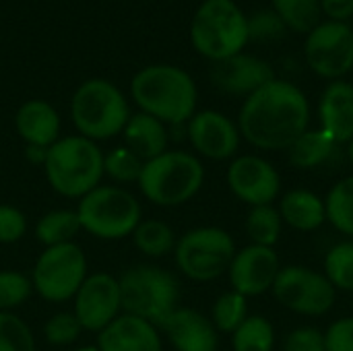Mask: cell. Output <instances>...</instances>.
I'll return each instance as SVG.
<instances>
[{
  "label": "cell",
  "instance_id": "obj_13",
  "mask_svg": "<svg viewBox=\"0 0 353 351\" xmlns=\"http://www.w3.org/2000/svg\"><path fill=\"white\" fill-rule=\"evenodd\" d=\"M74 310L83 331L101 333L112 321L120 317V285L110 273L87 275L79 292L74 294Z\"/></svg>",
  "mask_w": 353,
  "mask_h": 351
},
{
  "label": "cell",
  "instance_id": "obj_15",
  "mask_svg": "<svg viewBox=\"0 0 353 351\" xmlns=\"http://www.w3.org/2000/svg\"><path fill=\"white\" fill-rule=\"evenodd\" d=\"M279 257L273 248L250 244L236 252L228 273L232 290L244 298L261 296L269 292L279 275Z\"/></svg>",
  "mask_w": 353,
  "mask_h": 351
},
{
  "label": "cell",
  "instance_id": "obj_26",
  "mask_svg": "<svg viewBox=\"0 0 353 351\" xmlns=\"http://www.w3.org/2000/svg\"><path fill=\"white\" fill-rule=\"evenodd\" d=\"M132 238H134L137 248L151 259H161L174 252L176 248L174 230L165 221H159V219H147V221L141 219V223L132 232Z\"/></svg>",
  "mask_w": 353,
  "mask_h": 351
},
{
  "label": "cell",
  "instance_id": "obj_8",
  "mask_svg": "<svg viewBox=\"0 0 353 351\" xmlns=\"http://www.w3.org/2000/svg\"><path fill=\"white\" fill-rule=\"evenodd\" d=\"M77 215L87 234L99 240H122L141 223V205L126 188L99 184L79 201Z\"/></svg>",
  "mask_w": 353,
  "mask_h": 351
},
{
  "label": "cell",
  "instance_id": "obj_11",
  "mask_svg": "<svg viewBox=\"0 0 353 351\" xmlns=\"http://www.w3.org/2000/svg\"><path fill=\"white\" fill-rule=\"evenodd\" d=\"M271 290L283 308L306 317L327 314L337 298V290L331 285L325 273L300 265L281 269Z\"/></svg>",
  "mask_w": 353,
  "mask_h": 351
},
{
  "label": "cell",
  "instance_id": "obj_32",
  "mask_svg": "<svg viewBox=\"0 0 353 351\" xmlns=\"http://www.w3.org/2000/svg\"><path fill=\"white\" fill-rule=\"evenodd\" d=\"M325 277L335 290L353 292V242H341L327 252Z\"/></svg>",
  "mask_w": 353,
  "mask_h": 351
},
{
  "label": "cell",
  "instance_id": "obj_43",
  "mask_svg": "<svg viewBox=\"0 0 353 351\" xmlns=\"http://www.w3.org/2000/svg\"><path fill=\"white\" fill-rule=\"evenodd\" d=\"M350 159H352V163H353V141L350 143Z\"/></svg>",
  "mask_w": 353,
  "mask_h": 351
},
{
  "label": "cell",
  "instance_id": "obj_42",
  "mask_svg": "<svg viewBox=\"0 0 353 351\" xmlns=\"http://www.w3.org/2000/svg\"><path fill=\"white\" fill-rule=\"evenodd\" d=\"M74 351H99V350H97V345H85V348H81V350H74Z\"/></svg>",
  "mask_w": 353,
  "mask_h": 351
},
{
  "label": "cell",
  "instance_id": "obj_30",
  "mask_svg": "<svg viewBox=\"0 0 353 351\" xmlns=\"http://www.w3.org/2000/svg\"><path fill=\"white\" fill-rule=\"evenodd\" d=\"M281 225H283V219L273 205L252 207L246 219V232L252 244L267 246V248H273L277 244L281 236Z\"/></svg>",
  "mask_w": 353,
  "mask_h": 351
},
{
  "label": "cell",
  "instance_id": "obj_17",
  "mask_svg": "<svg viewBox=\"0 0 353 351\" xmlns=\"http://www.w3.org/2000/svg\"><path fill=\"white\" fill-rule=\"evenodd\" d=\"M211 79L217 89L230 95H252L263 85L275 79L269 62L250 54H236L232 58L219 60L211 68Z\"/></svg>",
  "mask_w": 353,
  "mask_h": 351
},
{
  "label": "cell",
  "instance_id": "obj_10",
  "mask_svg": "<svg viewBox=\"0 0 353 351\" xmlns=\"http://www.w3.org/2000/svg\"><path fill=\"white\" fill-rule=\"evenodd\" d=\"M87 279V257L85 252L68 242L46 248L33 267V290L48 302L60 304L79 292Z\"/></svg>",
  "mask_w": 353,
  "mask_h": 351
},
{
  "label": "cell",
  "instance_id": "obj_22",
  "mask_svg": "<svg viewBox=\"0 0 353 351\" xmlns=\"http://www.w3.org/2000/svg\"><path fill=\"white\" fill-rule=\"evenodd\" d=\"M124 147L130 149L141 161L155 159L168 151V128L161 120L139 112L132 114L124 126Z\"/></svg>",
  "mask_w": 353,
  "mask_h": 351
},
{
  "label": "cell",
  "instance_id": "obj_34",
  "mask_svg": "<svg viewBox=\"0 0 353 351\" xmlns=\"http://www.w3.org/2000/svg\"><path fill=\"white\" fill-rule=\"evenodd\" d=\"M143 163L130 149L118 147L103 155V174H108L112 180L128 184V182H139Z\"/></svg>",
  "mask_w": 353,
  "mask_h": 351
},
{
  "label": "cell",
  "instance_id": "obj_41",
  "mask_svg": "<svg viewBox=\"0 0 353 351\" xmlns=\"http://www.w3.org/2000/svg\"><path fill=\"white\" fill-rule=\"evenodd\" d=\"M321 10L329 17V21L345 23L353 17V0H321Z\"/></svg>",
  "mask_w": 353,
  "mask_h": 351
},
{
  "label": "cell",
  "instance_id": "obj_33",
  "mask_svg": "<svg viewBox=\"0 0 353 351\" xmlns=\"http://www.w3.org/2000/svg\"><path fill=\"white\" fill-rule=\"evenodd\" d=\"M0 351H35L31 329L12 312H0Z\"/></svg>",
  "mask_w": 353,
  "mask_h": 351
},
{
  "label": "cell",
  "instance_id": "obj_7",
  "mask_svg": "<svg viewBox=\"0 0 353 351\" xmlns=\"http://www.w3.org/2000/svg\"><path fill=\"white\" fill-rule=\"evenodd\" d=\"M118 285L124 314L139 317L155 327L178 308V279L159 267L137 265L122 273Z\"/></svg>",
  "mask_w": 353,
  "mask_h": 351
},
{
  "label": "cell",
  "instance_id": "obj_2",
  "mask_svg": "<svg viewBox=\"0 0 353 351\" xmlns=\"http://www.w3.org/2000/svg\"><path fill=\"white\" fill-rule=\"evenodd\" d=\"M130 93L141 112L163 124H182L196 114V85L192 77L172 64H153L139 70Z\"/></svg>",
  "mask_w": 353,
  "mask_h": 351
},
{
  "label": "cell",
  "instance_id": "obj_38",
  "mask_svg": "<svg viewBox=\"0 0 353 351\" xmlns=\"http://www.w3.org/2000/svg\"><path fill=\"white\" fill-rule=\"evenodd\" d=\"M27 232L25 215L10 205H0V244H14Z\"/></svg>",
  "mask_w": 353,
  "mask_h": 351
},
{
  "label": "cell",
  "instance_id": "obj_21",
  "mask_svg": "<svg viewBox=\"0 0 353 351\" xmlns=\"http://www.w3.org/2000/svg\"><path fill=\"white\" fill-rule=\"evenodd\" d=\"M14 126L27 147L48 149L58 141L60 134V116L43 99L25 101L14 116Z\"/></svg>",
  "mask_w": 353,
  "mask_h": 351
},
{
  "label": "cell",
  "instance_id": "obj_24",
  "mask_svg": "<svg viewBox=\"0 0 353 351\" xmlns=\"http://www.w3.org/2000/svg\"><path fill=\"white\" fill-rule=\"evenodd\" d=\"M335 147H337V143L323 128L306 130L288 149L290 163L294 168H298V170H314V168H319L321 163H325L333 155Z\"/></svg>",
  "mask_w": 353,
  "mask_h": 351
},
{
  "label": "cell",
  "instance_id": "obj_28",
  "mask_svg": "<svg viewBox=\"0 0 353 351\" xmlns=\"http://www.w3.org/2000/svg\"><path fill=\"white\" fill-rule=\"evenodd\" d=\"M275 329L273 323L265 317H248L234 333L232 348L234 351H273Z\"/></svg>",
  "mask_w": 353,
  "mask_h": 351
},
{
  "label": "cell",
  "instance_id": "obj_16",
  "mask_svg": "<svg viewBox=\"0 0 353 351\" xmlns=\"http://www.w3.org/2000/svg\"><path fill=\"white\" fill-rule=\"evenodd\" d=\"M188 139L199 155L215 161L234 157L240 147L238 126L215 110L196 112L188 120Z\"/></svg>",
  "mask_w": 353,
  "mask_h": 351
},
{
  "label": "cell",
  "instance_id": "obj_12",
  "mask_svg": "<svg viewBox=\"0 0 353 351\" xmlns=\"http://www.w3.org/2000/svg\"><path fill=\"white\" fill-rule=\"evenodd\" d=\"M308 66L323 79H339L353 68V29L341 21L319 23L306 37Z\"/></svg>",
  "mask_w": 353,
  "mask_h": 351
},
{
  "label": "cell",
  "instance_id": "obj_31",
  "mask_svg": "<svg viewBox=\"0 0 353 351\" xmlns=\"http://www.w3.org/2000/svg\"><path fill=\"white\" fill-rule=\"evenodd\" d=\"M248 319V302L242 294L238 292H228L217 298L213 304L211 321L219 333H234L244 321Z\"/></svg>",
  "mask_w": 353,
  "mask_h": 351
},
{
  "label": "cell",
  "instance_id": "obj_35",
  "mask_svg": "<svg viewBox=\"0 0 353 351\" xmlns=\"http://www.w3.org/2000/svg\"><path fill=\"white\" fill-rule=\"evenodd\" d=\"M33 283L17 271H0V312H10L29 300Z\"/></svg>",
  "mask_w": 353,
  "mask_h": 351
},
{
  "label": "cell",
  "instance_id": "obj_27",
  "mask_svg": "<svg viewBox=\"0 0 353 351\" xmlns=\"http://www.w3.org/2000/svg\"><path fill=\"white\" fill-rule=\"evenodd\" d=\"M327 221L341 234L353 238V176L339 180L325 199Z\"/></svg>",
  "mask_w": 353,
  "mask_h": 351
},
{
  "label": "cell",
  "instance_id": "obj_1",
  "mask_svg": "<svg viewBox=\"0 0 353 351\" xmlns=\"http://www.w3.org/2000/svg\"><path fill=\"white\" fill-rule=\"evenodd\" d=\"M310 106L294 83L273 79L246 97L238 130L254 147L267 151L290 149L308 130Z\"/></svg>",
  "mask_w": 353,
  "mask_h": 351
},
{
  "label": "cell",
  "instance_id": "obj_19",
  "mask_svg": "<svg viewBox=\"0 0 353 351\" xmlns=\"http://www.w3.org/2000/svg\"><path fill=\"white\" fill-rule=\"evenodd\" d=\"M99 351H161L157 327L132 314H120L97 337Z\"/></svg>",
  "mask_w": 353,
  "mask_h": 351
},
{
  "label": "cell",
  "instance_id": "obj_5",
  "mask_svg": "<svg viewBox=\"0 0 353 351\" xmlns=\"http://www.w3.org/2000/svg\"><path fill=\"white\" fill-rule=\"evenodd\" d=\"M248 39V17L234 0H205L192 17L190 41L213 62L240 54Z\"/></svg>",
  "mask_w": 353,
  "mask_h": 351
},
{
  "label": "cell",
  "instance_id": "obj_9",
  "mask_svg": "<svg viewBox=\"0 0 353 351\" xmlns=\"http://www.w3.org/2000/svg\"><path fill=\"white\" fill-rule=\"evenodd\" d=\"M174 257L188 279L205 283L228 273L236 257V244L225 230L205 225L186 232L176 242Z\"/></svg>",
  "mask_w": 353,
  "mask_h": 351
},
{
  "label": "cell",
  "instance_id": "obj_37",
  "mask_svg": "<svg viewBox=\"0 0 353 351\" xmlns=\"http://www.w3.org/2000/svg\"><path fill=\"white\" fill-rule=\"evenodd\" d=\"M285 29H288L285 23L273 8L259 10L248 19V37H256V39L279 37Z\"/></svg>",
  "mask_w": 353,
  "mask_h": 351
},
{
  "label": "cell",
  "instance_id": "obj_3",
  "mask_svg": "<svg viewBox=\"0 0 353 351\" xmlns=\"http://www.w3.org/2000/svg\"><path fill=\"white\" fill-rule=\"evenodd\" d=\"M43 172L50 186L68 199H83L103 178V153L81 134L58 139L46 155Z\"/></svg>",
  "mask_w": 353,
  "mask_h": 351
},
{
  "label": "cell",
  "instance_id": "obj_39",
  "mask_svg": "<svg viewBox=\"0 0 353 351\" xmlns=\"http://www.w3.org/2000/svg\"><path fill=\"white\" fill-rule=\"evenodd\" d=\"M283 351H327L325 333L316 327H298L285 337Z\"/></svg>",
  "mask_w": 353,
  "mask_h": 351
},
{
  "label": "cell",
  "instance_id": "obj_29",
  "mask_svg": "<svg viewBox=\"0 0 353 351\" xmlns=\"http://www.w3.org/2000/svg\"><path fill=\"white\" fill-rule=\"evenodd\" d=\"M271 4L285 27L298 33H310L321 23V0H271Z\"/></svg>",
  "mask_w": 353,
  "mask_h": 351
},
{
  "label": "cell",
  "instance_id": "obj_40",
  "mask_svg": "<svg viewBox=\"0 0 353 351\" xmlns=\"http://www.w3.org/2000/svg\"><path fill=\"white\" fill-rule=\"evenodd\" d=\"M327 351H353V317L335 321L325 331Z\"/></svg>",
  "mask_w": 353,
  "mask_h": 351
},
{
  "label": "cell",
  "instance_id": "obj_20",
  "mask_svg": "<svg viewBox=\"0 0 353 351\" xmlns=\"http://www.w3.org/2000/svg\"><path fill=\"white\" fill-rule=\"evenodd\" d=\"M323 130L337 143L353 141V85L345 81H333L319 106Z\"/></svg>",
  "mask_w": 353,
  "mask_h": 351
},
{
  "label": "cell",
  "instance_id": "obj_36",
  "mask_svg": "<svg viewBox=\"0 0 353 351\" xmlns=\"http://www.w3.org/2000/svg\"><path fill=\"white\" fill-rule=\"evenodd\" d=\"M81 325L72 312H58L43 325L46 341L52 345H70L81 335Z\"/></svg>",
  "mask_w": 353,
  "mask_h": 351
},
{
  "label": "cell",
  "instance_id": "obj_25",
  "mask_svg": "<svg viewBox=\"0 0 353 351\" xmlns=\"http://www.w3.org/2000/svg\"><path fill=\"white\" fill-rule=\"evenodd\" d=\"M81 230V221L77 211L70 209H56L46 213L37 225H35V238L46 246H60V244H68L72 242V238L79 234Z\"/></svg>",
  "mask_w": 353,
  "mask_h": 351
},
{
  "label": "cell",
  "instance_id": "obj_23",
  "mask_svg": "<svg viewBox=\"0 0 353 351\" xmlns=\"http://www.w3.org/2000/svg\"><path fill=\"white\" fill-rule=\"evenodd\" d=\"M279 215L283 223L298 232H314L327 221V211H325V201L304 188L290 190L279 205Z\"/></svg>",
  "mask_w": 353,
  "mask_h": 351
},
{
  "label": "cell",
  "instance_id": "obj_6",
  "mask_svg": "<svg viewBox=\"0 0 353 351\" xmlns=\"http://www.w3.org/2000/svg\"><path fill=\"white\" fill-rule=\"evenodd\" d=\"M70 116L81 137L89 141H105L124 130L130 118V108L114 83L105 79H89L74 91Z\"/></svg>",
  "mask_w": 353,
  "mask_h": 351
},
{
  "label": "cell",
  "instance_id": "obj_14",
  "mask_svg": "<svg viewBox=\"0 0 353 351\" xmlns=\"http://www.w3.org/2000/svg\"><path fill=\"white\" fill-rule=\"evenodd\" d=\"M228 184L230 190L250 207L271 205L281 190L277 170L256 155L236 157L228 168Z\"/></svg>",
  "mask_w": 353,
  "mask_h": 351
},
{
  "label": "cell",
  "instance_id": "obj_18",
  "mask_svg": "<svg viewBox=\"0 0 353 351\" xmlns=\"http://www.w3.org/2000/svg\"><path fill=\"white\" fill-rule=\"evenodd\" d=\"M176 351H217L219 331L194 308H176L157 325Z\"/></svg>",
  "mask_w": 353,
  "mask_h": 351
},
{
  "label": "cell",
  "instance_id": "obj_4",
  "mask_svg": "<svg viewBox=\"0 0 353 351\" xmlns=\"http://www.w3.org/2000/svg\"><path fill=\"white\" fill-rule=\"evenodd\" d=\"M205 182L201 159L186 151H165L143 163L139 188L147 201L159 207L188 203Z\"/></svg>",
  "mask_w": 353,
  "mask_h": 351
}]
</instances>
